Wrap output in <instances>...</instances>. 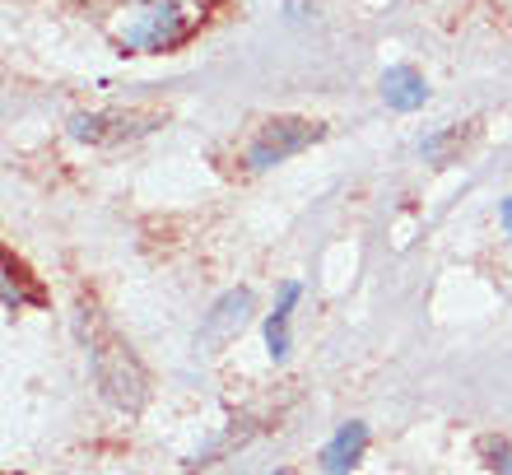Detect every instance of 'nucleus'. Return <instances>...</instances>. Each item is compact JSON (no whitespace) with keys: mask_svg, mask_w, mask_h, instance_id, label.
<instances>
[{"mask_svg":"<svg viewBox=\"0 0 512 475\" xmlns=\"http://www.w3.org/2000/svg\"><path fill=\"white\" fill-rule=\"evenodd\" d=\"M89 368H94L98 392L108 396L117 410H126V415H135L149 401L145 368H140V359L117 336H89Z\"/></svg>","mask_w":512,"mask_h":475,"instance_id":"nucleus-1","label":"nucleus"},{"mask_svg":"<svg viewBox=\"0 0 512 475\" xmlns=\"http://www.w3.org/2000/svg\"><path fill=\"white\" fill-rule=\"evenodd\" d=\"M312 140H322V126L303 122V117H270L261 131L247 145V163L252 168H270V163H284L289 154L308 150Z\"/></svg>","mask_w":512,"mask_h":475,"instance_id":"nucleus-2","label":"nucleus"},{"mask_svg":"<svg viewBox=\"0 0 512 475\" xmlns=\"http://www.w3.org/2000/svg\"><path fill=\"white\" fill-rule=\"evenodd\" d=\"M163 117L145 108L131 112H84V117H70V136L84 140V145H122V140H135L154 131Z\"/></svg>","mask_w":512,"mask_h":475,"instance_id":"nucleus-3","label":"nucleus"},{"mask_svg":"<svg viewBox=\"0 0 512 475\" xmlns=\"http://www.w3.org/2000/svg\"><path fill=\"white\" fill-rule=\"evenodd\" d=\"M182 38H187V19L173 5H145L122 28V42L135 52H163V47H177Z\"/></svg>","mask_w":512,"mask_h":475,"instance_id":"nucleus-4","label":"nucleus"},{"mask_svg":"<svg viewBox=\"0 0 512 475\" xmlns=\"http://www.w3.org/2000/svg\"><path fill=\"white\" fill-rule=\"evenodd\" d=\"M252 322V294L247 289H229L224 299L205 313V322H201V350L205 354H219L224 345H233V340L243 336V326Z\"/></svg>","mask_w":512,"mask_h":475,"instance_id":"nucleus-5","label":"nucleus"},{"mask_svg":"<svg viewBox=\"0 0 512 475\" xmlns=\"http://www.w3.org/2000/svg\"><path fill=\"white\" fill-rule=\"evenodd\" d=\"M382 98H387L396 112H415L424 108V98H429V84H424V75L410 66H391L387 75H382Z\"/></svg>","mask_w":512,"mask_h":475,"instance_id":"nucleus-6","label":"nucleus"},{"mask_svg":"<svg viewBox=\"0 0 512 475\" xmlns=\"http://www.w3.org/2000/svg\"><path fill=\"white\" fill-rule=\"evenodd\" d=\"M364 448H368V424H345L331 443L322 448V471H331V475H345L359 457H364Z\"/></svg>","mask_w":512,"mask_h":475,"instance_id":"nucleus-7","label":"nucleus"},{"mask_svg":"<svg viewBox=\"0 0 512 475\" xmlns=\"http://www.w3.org/2000/svg\"><path fill=\"white\" fill-rule=\"evenodd\" d=\"M475 126H447V131H438V136H429L424 145H419V154L433 163V168H447V163H457V154L471 145Z\"/></svg>","mask_w":512,"mask_h":475,"instance_id":"nucleus-8","label":"nucleus"},{"mask_svg":"<svg viewBox=\"0 0 512 475\" xmlns=\"http://www.w3.org/2000/svg\"><path fill=\"white\" fill-rule=\"evenodd\" d=\"M294 299H298V285L289 280V285L280 289V308L270 313V322H266V345H270V354L275 359H284L289 354V308H294Z\"/></svg>","mask_w":512,"mask_h":475,"instance_id":"nucleus-9","label":"nucleus"},{"mask_svg":"<svg viewBox=\"0 0 512 475\" xmlns=\"http://www.w3.org/2000/svg\"><path fill=\"white\" fill-rule=\"evenodd\" d=\"M480 452H485L489 466H494L499 475H512V448L503 443V438H485V443H480Z\"/></svg>","mask_w":512,"mask_h":475,"instance_id":"nucleus-10","label":"nucleus"},{"mask_svg":"<svg viewBox=\"0 0 512 475\" xmlns=\"http://www.w3.org/2000/svg\"><path fill=\"white\" fill-rule=\"evenodd\" d=\"M503 229H508V238H512V196L503 201Z\"/></svg>","mask_w":512,"mask_h":475,"instance_id":"nucleus-11","label":"nucleus"}]
</instances>
